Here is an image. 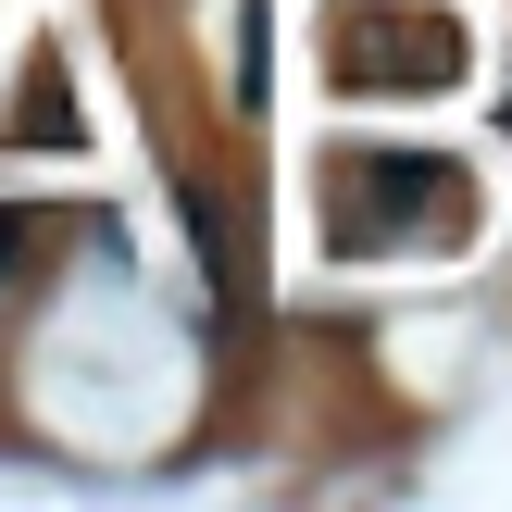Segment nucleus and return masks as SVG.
Wrapping results in <instances>:
<instances>
[{
    "mask_svg": "<svg viewBox=\"0 0 512 512\" xmlns=\"http://www.w3.org/2000/svg\"><path fill=\"white\" fill-rule=\"evenodd\" d=\"M338 225L375 250L425 238V225H463V175L438 163V150H363V163L338 175Z\"/></svg>",
    "mask_w": 512,
    "mask_h": 512,
    "instance_id": "nucleus-1",
    "label": "nucleus"
},
{
    "mask_svg": "<svg viewBox=\"0 0 512 512\" xmlns=\"http://www.w3.org/2000/svg\"><path fill=\"white\" fill-rule=\"evenodd\" d=\"M63 125H75V113H63V88H50V75H25V150H38V138L63 150Z\"/></svg>",
    "mask_w": 512,
    "mask_h": 512,
    "instance_id": "nucleus-2",
    "label": "nucleus"
},
{
    "mask_svg": "<svg viewBox=\"0 0 512 512\" xmlns=\"http://www.w3.org/2000/svg\"><path fill=\"white\" fill-rule=\"evenodd\" d=\"M13 250H25V213H13V200H0V275H13Z\"/></svg>",
    "mask_w": 512,
    "mask_h": 512,
    "instance_id": "nucleus-3",
    "label": "nucleus"
}]
</instances>
